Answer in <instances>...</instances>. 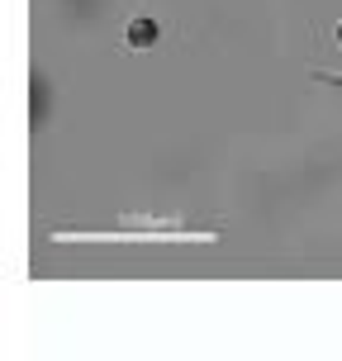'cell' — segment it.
<instances>
[{"label":"cell","mask_w":342,"mask_h":361,"mask_svg":"<svg viewBox=\"0 0 342 361\" xmlns=\"http://www.w3.org/2000/svg\"><path fill=\"white\" fill-rule=\"evenodd\" d=\"M62 243H90V238H195V243H209L219 238V228H176V224H143V228H105V233H81V228H62Z\"/></svg>","instance_id":"obj_1"},{"label":"cell","mask_w":342,"mask_h":361,"mask_svg":"<svg viewBox=\"0 0 342 361\" xmlns=\"http://www.w3.org/2000/svg\"><path fill=\"white\" fill-rule=\"evenodd\" d=\"M314 81H324V86H333V90H342V76H324V72H314Z\"/></svg>","instance_id":"obj_3"},{"label":"cell","mask_w":342,"mask_h":361,"mask_svg":"<svg viewBox=\"0 0 342 361\" xmlns=\"http://www.w3.org/2000/svg\"><path fill=\"white\" fill-rule=\"evenodd\" d=\"M157 38H162V24L152 15H138L124 24V43L133 48V53H147V48H157Z\"/></svg>","instance_id":"obj_2"},{"label":"cell","mask_w":342,"mask_h":361,"mask_svg":"<svg viewBox=\"0 0 342 361\" xmlns=\"http://www.w3.org/2000/svg\"><path fill=\"white\" fill-rule=\"evenodd\" d=\"M338 43H342V19H338Z\"/></svg>","instance_id":"obj_4"}]
</instances>
